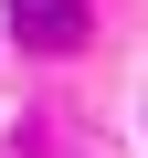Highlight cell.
<instances>
[{
  "label": "cell",
  "instance_id": "obj_1",
  "mask_svg": "<svg viewBox=\"0 0 148 158\" xmlns=\"http://www.w3.org/2000/svg\"><path fill=\"white\" fill-rule=\"evenodd\" d=\"M11 32L32 53H74V42L95 32V11H85V0H11Z\"/></svg>",
  "mask_w": 148,
  "mask_h": 158
}]
</instances>
